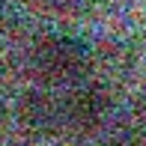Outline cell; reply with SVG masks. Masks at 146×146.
Segmentation results:
<instances>
[{"mask_svg": "<svg viewBox=\"0 0 146 146\" xmlns=\"http://www.w3.org/2000/svg\"><path fill=\"white\" fill-rule=\"evenodd\" d=\"M90 45L69 33H51L33 48V66L45 81H78L90 69Z\"/></svg>", "mask_w": 146, "mask_h": 146, "instance_id": "obj_1", "label": "cell"}, {"mask_svg": "<svg viewBox=\"0 0 146 146\" xmlns=\"http://www.w3.org/2000/svg\"><path fill=\"white\" fill-rule=\"evenodd\" d=\"M113 146H146V125H140V128H131L125 131L122 137L113 143Z\"/></svg>", "mask_w": 146, "mask_h": 146, "instance_id": "obj_4", "label": "cell"}, {"mask_svg": "<svg viewBox=\"0 0 146 146\" xmlns=\"http://www.w3.org/2000/svg\"><path fill=\"white\" fill-rule=\"evenodd\" d=\"M113 110V96L102 84H84L66 98L63 104V119L75 125L78 131H92L104 122Z\"/></svg>", "mask_w": 146, "mask_h": 146, "instance_id": "obj_2", "label": "cell"}, {"mask_svg": "<svg viewBox=\"0 0 146 146\" xmlns=\"http://www.w3.org/2000/svg\"><path fill=\"white\" fill-rule=\"evenodd\" d=\"M60 116H63V108L42 90L24 92L21 104H18V122H21L30 134H48L57 125Z\"/></svg>", "mask_w": 146, "mask_h": 146, "instance_id": "obj_3", "label": "cell"}]
</instances>
